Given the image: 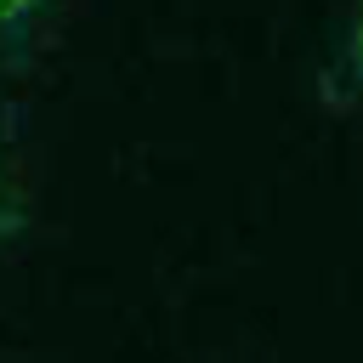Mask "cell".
<instances>
[{
    "mask_svg": "<svg viewBox=\"0 0 363 363\" xmlns=\"http://www.w3.org/2000/svg\"><path fill=\"white\" fill-rule=\"evenodd\" d=\"M34 11H40V0H0V40H6L11 28H23Z\"/></svg>",
    "mask_w": 363,
    "mask_h": 363,
    "instance_id": "6da1fadb",
    "label": "cell"
},
{
    "mask_svg": "<svg viewBox=\"0 0 363 363\" xmlns=\"http://www.w3.org/2000/svg\"><path fill=\"white\" fill-rule=\"evenodd\" d=\"M11 216H17V199H11V176H6V164H0V238L11 233Z\"/></svg>",
    "mask_w": 363,
    "mask_h": 363,
    "instance_id": "7a4b0ae2",
    "label": "cell"
},
{
    "mask_svg": "<svg viewBox=\"0 0 363 363\" xmlns=\"http://www.w3.org/2000/svg\"><path fill=\"white\" fill-rule=\"evenodd\" d=\"M352 45H357V62H363V23H357V40H352Z\"/></svg>",
    "mask_w": 363,
    "mask_h": 363,
    "instance_id": "3957f363",
    "label": "cell"
}]
</instances>
